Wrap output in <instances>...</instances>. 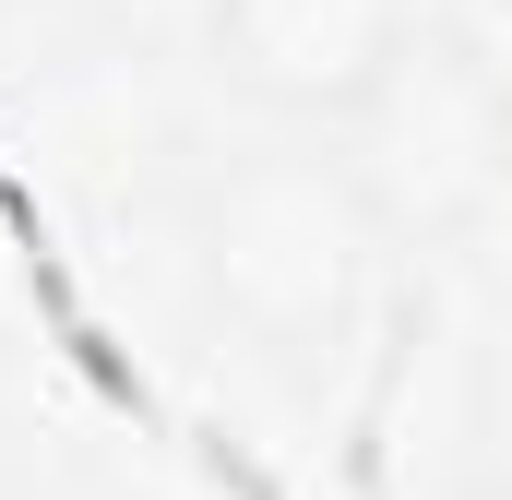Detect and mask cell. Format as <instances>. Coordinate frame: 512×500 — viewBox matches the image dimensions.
Returning <instances> with one entry per match:
<instances>
[{"label":"cell","instance_id":"1","mask_svg":"<svg viewBox=\"0 0 512 500\" xmlns=\"http://www.w3.org/2000/svg\"><path fill=\"white\" fill-rule=\"evenodd\" d=\"M179 250L215 298V322L251 346L262 370L322 381L370 334V286H382V203L358 191L334 131L274 120L239 155H203L179 179Z\"/></svg>","mask_w":512,"mask_h":500},{"label":"cell","instance_id":"2","mask_svg":"<svg viewBox=\"0 0 512 500\" xmlns=\"http://www.w3.org/2000/svg\"><path fill=\"white\" fill-rule=\"evenodd\" d=\"M334 143H346L358 191L382 203L393 250H453V227L477 215V191L512 155V60L477 24L429 12L393 48V72L334 120Z\"/></svg>","mask_w":512,"mask_h":500},{"label":"cell","instance_id":"3","mask_svg":"<svg viewBox=\"0 0 512 500\" xmlns=\"http://www.w3.org/2000/svg\"><path fill=\"white\" fill-rule=\"evenodd\" d=\"M417 24H429V0H203L215 72L262 120H298V131H334Z\"/></svg>","mask_w":512,"mask_h":500},{"label":"cell","instance_id":"4","mask_svg":"<svg viewBox=\"0 0 512 500\" xmlns=\"http://www.w3.org/2000/svg\"><path fill=\"white\" fill-rule=\"evenodd\" d=\"M453 262H465V286L512 322V155H501V179L477 191V215L453 227Z\"/></svg>","mask_w":512,"mask_h":500}]
</instances>
